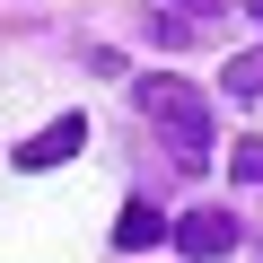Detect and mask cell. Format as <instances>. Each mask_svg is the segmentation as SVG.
<instances>
[{
    "label": "cell",
    "instance_id": "6",
    "mask_svg": "<svg viewBox=\"0 0 263 263\" xmlns=\"http://www.w3.org/2000/svg\"><path fill=\"white\" fill-rule=\"evenodd\" d=\"M228 167H237V184H263V141H237Z\"/></svg>",
    "mask_w": 263,
    "mask_h": 263
},
{
    "label": "cell",
    "instance_id": "8",
    "mask_svg": "<svg viewBox=\"0 0 263 263\" xmlns=\"http://www.w3.org/2000/svg\"><path fill=\"white\" fill-rule=\"evenodd\" d=\"M246 18H263V0H246Z\"/></svg>",
    "mask_w": 263,
    "mask_h": 263
},
{
    "label": "cell",
    "instance_id": "2",
    "mask_svg": "<svg viewBox=\"0 0 263 263\" xmlns=\"http://www.w3.org/2000/svg\"><path fill=\"white\" fill-rule=\"evenodd\" d=\"M176 254H193V263H219V254H237V219H228L219 202L184 211V219H176Z\"/></svg>",
    "mask_w": 263,
    "mask_h": 263
},
{
    "label": "cell",
    "instance_id": "1",
    "mask_svg": "<svg viewBox=\"0 0 263 263\" xmlns=\"http://www.w3.org/2000/svg\"><path fill=\"white\" fill-rule=\"evenodd\" d=\"M132 105H141V123L167 132V158H176V167H202V158H211V97H202L193 79H141Z\"/></svg>",
    "mask_w": 263,
    "mask_h": 263
},
{
    "label": "cell",
    "instance_id": "3",
    "mask_svg": "<svg viewBox=\"0 0 263 263\" xmlns=\"http://www.w3.org/2000/svg\"><path fill=\"white\" fill-rule=\"evenodd\" d=\"M70 149H88V123H79V114H62V123H44V132H35V141H18L9 158H18L27 176H35V167H62Z\"/></svg>",
    "mask_w": 263,
    "mask_h": 263
},
{
    "label": "cell",
    "instance_id": "5",
    "mask_svg": "<svg viewBox=\"0 0 263 263\" xmlns=\"http://www.w3.org/2000/svg\"><path fill=\"white\" fill-rule=\"evenodd\" d=\"M219 88H228V97H263V44H254V53H228Z\"/></svg>",
    "mask_w": 263,
    "mask_h": 263
},
{
    "label": "cell",
    "instance_id": "7",
    "mask_svg": "<svg viewBox=\"0 0 263 263\" xmlns=\"http://www.w3.org/2000/svg\"><path fill=\"white\" fill-rule=\"evenodd\" d=\"M176 9H219V0H176Z\"/></svg>",
    "mask_w": 263,
    "mask_h": 263
},
{
    "label": "cell",
    "instance_id": "4",
    "mask_svg": "<svg viewBox=\"0 0 263 263\" xmlns=\"http://www.w3.org/2000/svg\"><path fill=\"white\" fill-rule=\"evenodd\" d=\"M158 237H176V219H167V211L123 202V219H114V246H123V254H141V246H158Z\"/></svg>",
    "mask_w": 263,
    "mask_h": 263
}]
</instances>
